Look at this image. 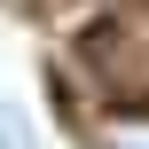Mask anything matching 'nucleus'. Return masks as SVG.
<instances>
[{"instance_id": "obj_1", "label": "nucleus", "mask_w": 149, "mask_h": 149, "mask_svg": "<svg viewBox=\"0 0 149 149\" xmlns=\"http://www.w3.org/2000/svg\"><path fill=\"white\" fill-rule=\"evenodd\" d=\"M0 149H39V141H31V126H24V110H16L8 94H0Z\"/></svg>"}]
</instances>
